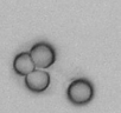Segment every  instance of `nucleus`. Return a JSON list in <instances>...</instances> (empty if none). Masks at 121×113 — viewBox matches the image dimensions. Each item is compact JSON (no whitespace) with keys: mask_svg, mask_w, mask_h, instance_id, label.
<instances>
[{"mask_svg":"<svg viewBox=\"0 0 121 113\" xmlns=\"http://www.w3.org/2000/svg\"><path fill=\"white\" fill-rule=\"evenodd\" d=\"M13 71L19 77H25L29 73H31L33 70H36L32 60H31V56L29 54V52H20L18 53L14 59H13Z\"/></svg>","mask_w":121,"mask_h":113,"instance_id":"20e7f679","label":"nucleus"},{"mask_svg":"<svg viewBox=\"0 0 121 113\" xmlns=\"http://www.w3.org/2000/svg\"><path fill=\"white\" fill-rule=\"evenodd\" d=\"M29 54L31 56V60L35 67H38L39 70L51 67L56 63V59H57L55 47L45 41L35 44L31 47Z\"/></svg>","mask_w":121,"mask_h":113,"instance_id":"f03ea898","label":"nucleus"},{"mask_svg":"<svg viewBox=\"0 0 121 113\" xmlns=\"http://www.w3.org/2000/svg\"><path fill=\"white\" fill-rule=\"evenodd\" d=\"M24 78L25 87L32 93H43L50 86V74L43 70H33Z\"/></svg>","mask_w":121,"mask_h":113,"instance_id":"7ed1b4c3","label":"nucleus"},{"mask_svg":"<svg viewBox=\"0 0 121 113\" xmlns=\"http://www.w3.org/2000/svg\"><path fill=\"white\" fill-rule=\"evenodd\" d=\"M95 94L94 85L84 78L75 79L67 88V98L75 106H84L89 104Z\"/></svg>","mask_w":121,"mask_h":113,"instance_id":"f257e3e1","label":"nucleus"}]
</instances>
